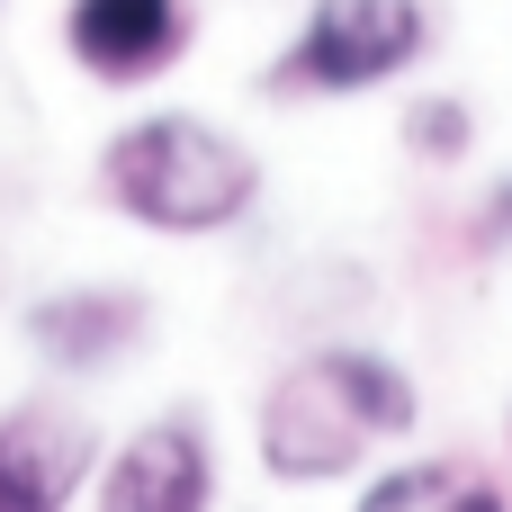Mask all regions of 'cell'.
Masks as SVG:
<instances>
[{"instance_id": "6da1fadb", "label": "cell", "mask_w": 512, "mask_h": 512, "mask_svg": "<svg viewBox=\"0 0 512 512\" xmlns=\"http://www.w3.org/2000/svg\"><path fill=\"white\" fill-rule=\"evenodd\" d=\"M414 423H423V396L387 351L324 342L270 378L252 441H261V468L279 486H333V477H360V459L378 441H405Z\"/></svg>"}, {"instance_id": "7a4b0ae2", "label": "cell", "mask_w": 512, "mask_h": 512, "mask_svg": "<svg viewBox=\"0 0 512 512\" xmlns=\"http://www.w3.org/2000/svg\"><path fill=\"white\" fill-rule=\"evenodd\" d=\"M99 198L144 234L198 243V234H225L252 216L261 162L243 135L207 126L198 108H162V117H135L99 144Z\"/></svg>"}, {"instance_id": "3957f363", "label": "cell", "mask_w": 512, "mask_h": 512, "mask_svg": "<svg viewBox=\"0 0 512 512\" xmlns=\"http://www.w3.org/2000/svg\"><path fill=\"white\" fill-rule=\"evenodd\" d=\"M432 54V0H306L270 90H387L396 72H414Z\"/></svg>"}, {"instance_id": "277c9868", "label": "cell", "mask_w": 512, "mask_h": 512, "mask_svg": "<svg viewBox=\"0 0 512 512\" xmlns=\"http://www.w3.org/2000/svg\"><path fill=\"white\" fill-rule=\"evenodd\" d=\"M216 495H225V468L207 423L189 414L135 423L117 450H99V477H90V512H216Z\"/></svg>"}, {"instance_id": "5b68a950", "label": "cell", "mask_w": 512, "mask_h": 512, "mask_svg": "<svg viewBox=\"0 0 512 512\" xmlns=\"http://www.w3.org/2000/svg\"><path fill=\"white\" fill-rule=\"evenodd\" d=\"M99 477V432L90 414L27 396L0 414V512H72Z\"/></svg>"}, {"instance_id": "8992f818", "label": "cell", "mask_w": 512, "mask_h": 512, "mask_svg": "<svg viewBox=\"0 0 512 512\" xmlns=\"http://www.w3.org/2000/svg\"><path fill=\"white\" fill-rule=\"evenodd\" d=\"M198 18L189 0H63V45L90 81L108 90H135V81H162L180 54H189Z\"/></svg>"}, {"instance_id": "52a82bcc", "label": "cell", "mask_w": 512, "mask_h": 512, "mask_svg": "<svg viewBox=\"0 0 512 512\" xmlns=\"http://www.w3.org/2000/svg\"><path fill=\"white\" fill-rule=\"evenodd\" d=\"M18 333H27V351H36L45 369L90 378V369H117V360L153 333V306H144L135 288H54V297H36V306L18 315Z\"/></svg>"}, {"instance_id": "ba28073f", "label": "cell", "mask_w": 512, "mask_h": 512, "mask_svg": "<svg viewBox=\"0 0 512 512\" xmlns=\"http://www.w3.org/2000/svg\"><path fill=\"white\" fill-rule=\"evenodd\" d=\"M351 512H512V495L495 477H477L468 459H405V468L369 477Z\"/></svg>"}, {"instance_id": "9c48e42d", "label": "cell", "mask_w": 512, "mask_h": 512, "mask_svg": "<svg viewBox=\"0 0 512 512\" xmlns=\"http://www.w3.org/2000/svg\"><path fill=\"white\" fill-rule=\"evenodd\" d=\"M396 135H405V153H414V162H441V171H450V162H468L477 117H468V99H414Z\"/></svg>"}, {"instance_id": "30bf717a", "label": "cell", "mask_w": 512, "mask_h": 512, "mask_svg": "<svg viewBox=\"0 0 512 512\" xmlns=\"http://www.w3.org/2000/svg\"><path fill=\"white\" fill-rule=\"evenodd\" d=\"M468 243H477V252H495V243H512V180H495V198L477 207V225H468Z\"/></svg>"}, {"instance_id": "8fae6325", "label": "cell", "mask_w": 512, "mask_h": 512, "mask_svg": "<svg viewBox=\"0 0 512 512\" xmlns=\"http://www.w3.org/2000/svg\"><path fill=\"white\" fill-rule=\"evenodd\" d=\"M504 441H512V414H504Z\"/></svg>"}]
</instances>
